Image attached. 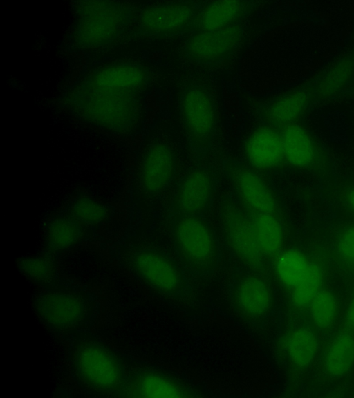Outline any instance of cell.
<instances>
[{"label":"cell","instance_id":"cell-20","mask_svg":"<svg viewBox=\"0 0 354 398\" xmlns=\"http://www.w3.org/2000/svg\"><path fill=\"white\" fill-rule=\"evenodd\" d=\"M259 249L267 260L274 259L283 250V226L278 215L248 211Z\"/></svg>","mask_w":354,"mask_h":398},{"label":"cell","instance_id":"cell-27","mask_svg":"<svg viewBox=\"0 0 354 398\" xmlns=\"http://www.w3.org/2000/svg\"><path fill=\"white\" fill-rule=\"evenodd\" d=\"M308 307L310 318L316 328L327 330L333 325L338 314V302L332 291L322 288Z\"/></svg>","mask_w":354,"mask_h":398},{"label":"cell","instance_id":"cell-9","mask_svg":"<svg viewBox=\"0 0 354 398\" xmlns=\"http://www.w3.org/2000/svg\"><path fill=\"white\" fill-rule=\"evenodd\" d=\"M230 296L237 314L251 323L265 321L274 309V291L269 283L257 272L237 274L232 285Z\"/></svg>","mask_w":354,"mask_h":398},{"label":"cell","instance_id":"cell-4","mask_svg":"<svg viewBox=\"0 0 354 398\" xmlns=\"http://www.w3.org/2000/svg\"><path fill=\"white\" fill-rule=\"evenodd\" d=\"M119 254L122 267L146 287L167 296H178L187 289L183 271L165 252L128 243L121 247Z\"/></svg>","mask_w":354,"mask_h":398},{"label":"cell","instance_id":"cell-24","mask_svg":"<svg viewBox=\"0 0 354 398\" xmlns=\"http://www.w3.org/2000/svg\"><path fill=\"white\" fill-rule=\"evenodd\" d=\"M83 228L73 218L58 216L46 228V243L50 254H60L74 247L81 240Z\"/></svg>","mask_w":354,"mask_h":398},{"label":"cell","instance_id":"cell-1","mask_svg":"<svg viewBox=\"0 0 354 398\" xmlns=\"http://www.w3.org/2000/svg\"><path fill=\"white\" fill-rule=\"evenodd\" d=\"M145 70L129 62L100 66L86 75L72 97V106L84 122L108 133L130 135L142 116Z\"/></svg>","mask_w":354,"mask_h":398},{"label":"cell","instance_id":"cell-7","mask_svg":"<svg viewBox=\"0 0 354 398\" xmlns=\"http://www.w3.org/2000/svg\"><path fill=\"white\" fill-rule=\"evenodd\" d=\"M176 168L174 152L167 142L155 140L144 144L133 170L132 200L160 194L173 180Z\"/></svg>","mask_w":354,"mask_h":398},{"label":"cell","instance_id":"cell-18","mask_svg":"<svg viewBox=\"0 0 354 398\" xmlns=\"http://www.w3.org/2000/svg\"><path fill=\"white\" fill-rule=\"evenodd\" d=\"M285 162L295 168L310 167L319 155L318 146L310 133L294 123L281 129Z\"/></svg>","mask_w":354,"mask_h":398},{"label":"cell","instance_id":"cell-11","mask_svg":"<svg viewBox=\"0 0 354 398\" xmlns=\"http://www.w3.org/2000/svg\"><path fill=\"white\" fill-rule=\"evenodd\" d=\"M227 173L238 201L248 211L278 215L277 196L260 171L248 164L233 163L227 167Z\"/></svg>","mask_w":354,"mask_h":398},{"label":"cell","instance_id":"cell-10","mask_svg":"<svg viewBox=\"0 0 354 398\" xmlns=\"http://www.w3.org/2000/svg\"><path fill=\"white\" fill-rule=\"evenodd\" d=\"M180 115L186 133L197 149L211 143L216 126V111L211 95L198 86L187 88L180 100Z\"/></svg>","mask_w":354,"mask_h":398},{"label":"cell","instance_id":"cell-28","mask_svg":"<svg viewBox=\"0 0 354 398\" xmlns=\"http://www.w3.org/2000/svg\"><path fill=\"white\" fill-rule=\"evenodd\" d=\"M20 272L34 283L42 286L53 284L56 275L55 264L50 255L23 258L18 262Z\"/></svg>","mask_w":354,"mask_h":398},{"label":"cell","instance_id":"cell-22","mask_svg":"<svg viewBox=\"0 0 354 398\" xmlns=\"http://www.w3.org/2000/svg\"><path fill=\"white\" fill-rule=\"evenodd\" d=\"M322 366L330 377L346 375L354 366V334L342 332L330 341L324 353Z\"/></svg>","mask_w":354,"mask_h":398},{"label":"cell","instance_id":"cell-16","mask_svg":"<svg viewBox=\"0 0 354 398\" xmlns=\"http://www.w3.org/2000/svg\"><path fill=\"white\" fill-rule=\"evenodd\" d=\"M243 151L248 164L260 172L274 170L285 162L280 131L265 124L249 134Z\"/></svg>","mask_w":354,"mask_h":398},{"label":"cell","instance_id":"cell-12","mask_svg":"<svg viewBox=\"0 0 354 398\" xmlns=\"http://www.w3.org/2000/svg\"><path fill=\"white\" fill-rule=\"evenodd\" d=\"M135 365L127 355V397L178 398L194 396L190 389L165 372Z\"/></svg>","mask_w":354,"mask_h":398},{"label":"cell","instance_id":"cell-19","mask_svg":"<svg viewBox=\"0 0 354 398\" xmlns=\"http://www.w3.org/2000/svg\"><path fill=\"white\" fill-rule=\"evenodd\" d=\"M281 347L289 362L300 369L309 366L319 348L315 332L306 326H297L288 330L282 338Z\"/></svg>","mask_w":354,"mask_h":398},{"label":"cell","instance_id":"cell-3","mask_svg":"<svg viewBox=\"0 0 354 398\" xmlns=\"http://www.w3.org/2000/svg\"><path fill=\"white\" fill-rule=\"evenodd\" d=\"M39 318L55 333L68 337L88 330L97 316V303L80 287L52 284L33 299Z\"/></svg>","mask_w":354,"mask_h":398},{"label":"cell","instance_id":"cell-23","mask_svg":"<svg viewBox=\"0 0 354 398\" xmlns=\"http://www.w3.org/2000/svg\"><path fill=\"white\" fill-rule=\"evenodd\" d=\"M313 264L303 252L289 248L283 249L274 259L273 271L280 284L292 290L306 277Z\"/></svg>","mask_w":354,"mask_h":398},{"label":"cell","instance_id":"cell-6","mask_svg":"<svg viewBox=\"0 0 354 398\" xmlns=\"http://www.w3.org/2000/svg\"><path fill=\"white\" fill-rule=\"evenodd\" d=\"M220 220L225 243L235 259L249 271L265 272L268 260L258 245L248 210L237 200L225 199Z\"/></svg>","mask_w":354,"mask_h":398},{"label":"cell","instance_id":"cell-29","mask_svg":"<svg viewBox=\"0 0 354 398\" xmlns=\"http://www.w3.org/2000/svg\"><path fill=\"white\" fill-rule=\"evenodd\" d=\"M324 274L321 267L313 262L306 277L295 287L290 290V301L297 308L308 307L310 301L322 289Z\"/></svg>","mask_w":354,"mask_h":398},{"label":"cell","instance_id":"cell-32","mask_svg":"<svg viewBox=\"0 0 354 398\" xmlns=\"http://www.w3.org/2000/svg\"><path fill=\"white\" fill-rule=\"evenodd\" d=\"M346 202L348 207L354 211V187L351 189L346 193Z\"/></svg>","mask_w":354,"mask_h":398},{"label":"cell","instance_id":"cell-13","mask_svg":"<svg viewBox=\"0 0 354 398\" xmlns=\"http://www.w3.org/2000/svg\"><path fill=\"white\" fill-rule=\"evenodd\" d=\"M215 188V179L207 169L189 171L174 194L173 211L176 216H201L211 205Z\"/></svg>","mask_w":354,"mask_h":398},{"label":"cell","instance_id":"cell-25","mask_svg":"<svg viewBox=\"0 0 354 398\" xmlns=\"http://www.w3.org/2000/svg\"><path fill=\"white\" fill-rule=\"evenodd\" d=\"M354 77V55L333 64L311 87L314 100L328 99L343 91Z\"/></svg>","mask_w":354,"mask_h":398},{"label":"cell","instance_id":"cell-17","mask_svg":"<svg viewBox=\"0 0 354 398\" xmlns=\"http://www.w3.org/2000/svg\"><path fill=\"white\" fill-rule=\"evenodd\" d=\"M313 100L311 88H295L281 94L263 108L264 124L277 129L297 123Z\"/></svg>","mask_w":354,"mask_h":398},{"label":"cell","instance_id":"cell-30","mask_svg":"<svg viewBox=\"0 0 354 398\" xmlns=\"http://www.w3.org/2000/svg\"><path fill=\"white\" fill-rule=\"evenodd\" d=\"M336 249L345 263L354 265V224L346 227L339 235Z\"/></svg>","mask_w":354,"mask_h":398},{"label":"cell","instance_id":"cell-31","mask_svg":"<svg viewBox=\"0 0 354 398\" xmlns=\"http://www.w3.org/2000/svg\"><path fill=\"white\" fill-rule=\"evenodd\" d=\"M344 323L346 326L354 330V296L350 301L344 314Z\"/></svg>","mask_w":354,"mask_h":398},{"label":"cell","instance_id":"cell-8","mask_svg":"<svg viewBox=\"0 0 354 398\" xmlns=\"http://www.w3.org/2000/svg\"><path fill=\"white\" fill-rule=\"evenodd\" d=\"M127 17V10L116 2H83L75 21V39L84 48L108 44L121 32Z\"/></svg>","mask_w":354,"mask_h":398},{"label":"cell","instance_id":"cell-26","mask_svg":"<svg viewBox=\"0 0 354 398\" xmlns=\"http://www.w3.org/2000/svg\"><path fill=\"white\" fill-rule=\"evenodd\" d=\"M66 214L80 224L97 225L108 218L110 210L97 199L80 196L73 199L68 205Z\"/></svg>","mask_w":354,"mask_h":398},{"label":"cell","instance_id":"cell-5","mask_svg":"<svg viewBox=\"0 0 354 398\" xmlns=\"http://www.w3.org/2000/svg\"><path fill=\"white\" fill-rule=\"evenodd\" d=\"M174 245L183 263L203 276L217 267L221 251L212 225L201 216H176L172 228Z\"/></svg>","mask_w":354,"mask_h":398},{"label":"cell","instance_id":"cell-21","mask_svg":"<svg viewBox=\"0 0 354 398\" xmlns=\"http://www.w3.org/2000/svg\"><path fill=\"white\" fill-rule=\"evenodd\" d=\"M241 1L222 0L212 2L198 12L194 28L196 32L221 29L239 23L245 11Z\"/></svg>","mask_w":354,"mask_h":398},{"label":"cell","instance_id":"cell-14","mask_svg":"<svg viewBox=\"0 0 354 398\" xmlns=\"http://www.w3.org/2000/svg\"><path fill=\"white\" fill-rule=\"evenodd\" d=\"M197 15L195 6L189 2L151 6L142 12L141 28L156 36L177 34L194 28Z\"/></svg>","mask_w":354,"mask_h":398},{"label":"cell","instance_id":"cell-2","mask_svg":"<svg viewBox=\"0 0 354 398\" xmlns=\"http://www.w3.org/2000/svg\"><path fill=\"white\" fill-rule=\"evenodd\" d=\"M68 366L90 397H126L127 355L88 330L69 336Z\"/></svg>","mask_w":354,"mask_h":398},{"label":"cell","instance_id":"cell-15","mask_svg":"<svg viewBox=\"0 0 354 398\" xmlns=\"http://www.w3.org/2000/svg\"><path fill=\"white\" fill-rule=\"evenodd\" d=\"M242 28L237 23L227 27L196 32L186 43L187 55L202 63H214L230 55L239 44Z\"/></svg>","mask_w":354,"mask_h":398}]
</instances>
